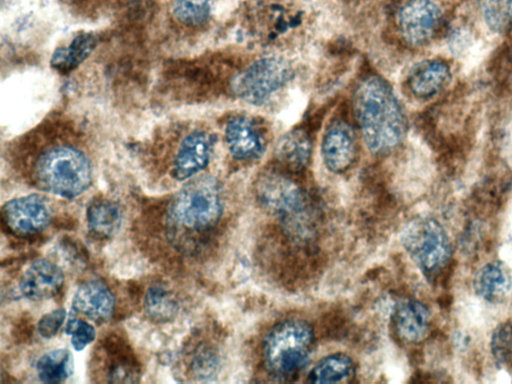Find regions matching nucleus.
I'll list each match as a JSON object with an SVG mask.
<instances>
[{"mask_svg": "<svg viewBox=\"0 0 512 384\" xmlns=\"http://www.w3.org/2000/svg\"><path fill=\"white\" fill-rule=\"evenodd\" d=\"M92 133L71 112L56 110L16 136L8 154L39 190L73 199L93 181Z\"/></svg>", "mask_w": 512, "mask_h": 384, "instance_id": "obj_1", "label": "nucleus"}, {"mask_svg": "<svg viewBox=\"0 0 512 384\" xmlns=\"http://www.w3.org/2000/svg\"><path fill=\"white\" fill-rule=\"evenodd\" d=\"M355 117L367 149L384 155L396 149L407 132L403 106L392 86L378 75H369L353 95Z\"/></svg>", "mask_w": 512, "mask_h": 384, "instance_id": "obj_2", "label": "nucleus"}, {"mask_svg": "<svg viewBox=\"0 0 512 384\" xmlns=\"http://www.w3.org/2000/svg\"><path fill=\"white\" fill-rule=\"evenodd\" d=\"M216 143L215 135L203 124L180 119L159 125L147 140V149L167 159L171 178L188 181L209 164Z\"/></svg>", "mask_w": 512, "mask_h": 384, "instance_id": "obj_3", "label": "nucleus"}, {"mask_svg": "<svg viewBox=\"0 0 512 384\" xmlns=\"http://www.w3.org/2000/svg\"><path fill=\"white\" fill-rule=\"evenodd\" d=\"M224 208L220 183L210 175L188 180L169 200L167 226L179 236L198 235L219 222Z\"/></svg>", "mask_w": 512, "mask_h": 384, "instance_id": "obj_4", "label": "nucleus"}, {"mask_svg": "<svg viewBox=\"0 0 512 384\" xmlns=\"http://www.w3.org/2000/svg\"><path fill=\"white\" fill-rule=\"evenodd\" d=\"M314 346L312 326L300 318L276 323L262 342V361L267 373L285 380L306 366Z\"/></svg>", "mask_w": 512, "mask_h": 384, "instance_id": "obj_5", "label": "nucleus"}, {"mask_svg": "<svg viewBox=\"0 0 512 384\" xmlns=\"http://www.w3.org/2000/svg\"><path fill=\"white\" fill-rule=\"evenodd\" d=\"M400 240L412 261L427 277L442 271L451 258V243L442 225L434 218L418 216L408 221Z\"/></svg>", "mask_w": 512, "mask_h": 384, "instance_id": "obj_6", "label": "nucleus"}, {"mask_svg": "<svg viewBox=\"0 0 512 384\" xmlns=\"http://www.w3.org/2000/svg\"><path fill=\"white\" fill-rule=\"evenodd\" d=\"M293 68L280 56L261 57L236 72L230 81L232 96L250 105L268 102L292 79Z\"/></svg>", "mask_w": 512, "mask_h": 384, "instance_id": "obj_7", "label": "nucleus"}, {"mask_svg": "<svg viewBox=\"0 0 512 384\" xmlns=\"http://www.w3.org/2000/svg\"><path fill=\"white\" fill-rule=\"evenodd\" d=\"M260 204L285 222L297 224L307 213L306 195L291 177L279 171L261 173L255 182Z\"/></svg>", "mask_w": 512, "mask_h": 384, "instance_id": "obj_8", "label": "nucleus"}, {"mask_svg": "<svg viewBox=\"0 0 512 384\" xmlns=\"http://www.w3.org/2000/svg\"><path fill=\"white\" fill-rule=\"evenodd\" d=\"M2 222L12 234L31 237L42 232L50 223L52 211L46 197L29 194L4 203Z\"/></svg>", "mask_w": 512, "mask_h": 384, "instance_id": "obj_9", "label": "nucleus"}, {"mask_svg": "<svg viewBox=\"0 0 512 384\" xmlns=\"http://www.w3.org/2000/svg\"><path fill=\"white\" fill-rule=\"evenodd\" d=\"M441 18L442 12L434 0H407L398 12V30L407 44L421 46L435 35Z\"/></svg>", "mask_w": 512, "mask_h": 384, "instance_id": "obj_10", "label": "nucleus"}, {"mask_svg": "<svg viewBox=\"0 0 512 384\" xmlns=\"http://www.w3.org/2000/svg\"><path fill=\"white\" fill-rule=\"evenodd\" d=\"M223 137L228 152L237 161L258 160L266 149V137L262 129L248 116L230 117L224 124Z\"/></svg>", "mask_w": 512, "mask_h": 384, "instance_id": "obj_11", "label": "nucleus"}, {"mask_svg": "<svg viewBox=\"0 0 512 384\" xmlns=\"http://www.w3.org/2000/svg\"><path fill=\"white\" fill-rule=\"evenodd\" d=\"M357 139L352 125L344 119L333 120L325 129L321 142V156L332 173L346 172L355 162Z\"/></svg>", "mask_w": 512, "mask_h": 384, "instance_id": "obj_12", "label": "nucleus"}, {"mask_svg": "<svg viewBox=\"0 0 512 384\" xmlns=\"http://www.w3.org/2000/svg\"><path fill=\"white\" fill-rule=\"evenodd\" d=\"M63 283V272L56 264L46 259H37L23 273L19 290L25 298L41 301L57 295Z\"/></svg>", "mask_w": 512, "mask_h": 384, "instance_id": "obj_13", "label": "nucleus"}, {"mask_svg": "<svg viewBox=\"0 0 512 384\" xmlns=\"http://www.w3.org/2000/svg\"><path fill=\"white\" fill-rule=\"evenodd\" d=\"M72 308L94 322H105L114 312L115 297L104 282L88 280L76 289Z\"/></svg>", "mask_w": 512, "mask_h": 384, "instance_id": "obj_14", "label": "nucleus"}, {"mask_svg": "<svg viewBox=\"0 0 512 384\" xmlns=\"http://www.w3.org/2000/svg\"><path fill=\"white\" fill-rule=\"evenodd\" d=\"M451 70L440 59L423 60L408 72L406 84L410 93L418 99L436 96L449 82Z\"/></svg>", "mask_w": 512, "mask_h": 384, "instance_id": "obj_15", "label": "nucleus"}, {"mask_svg": "<svg viewBox=\"0 0 512 384\" xmlns=\"http://www.w3.org/2000/svg\"><path fill=\"white\" fill-rule=\"evenodd\" d=\"M392 321L395 332L402 341L418 343L429 332L430 314L420 301L403 299L395 305Z\"/></svg>", "mask_w": 512, "mask_h": 384, "instance_id": "obj_16", "label": "nucleus"}, {"mask_svg": "<svg viewBox=\"0 0 512 384\" xmlns=\"http://www.w3.org/2000/svg\"><path fill=\"white\" fill-rule=\"evenodd\" d=\"M104 355L105 378L108 382L133 383L140 377V367L129 346L112 340L101 348Z\"/></svg>", "mask_w": 512, "mask_h": 384, "instance_id": "obj_17", "label": "nucleus"}, {"mask_svg": "<svg viewBox=\"0 0 512 384\" xmlns=\"http://www.w3.org/2000/svg\"><path fill=\"white\" fill-rule=\"evenodd\" d=\"M275 158L290 172L305 169L312 156V141L302 129H293L280 137L275 146Z\"/></svg>", "mask_w": 512, "mask_h": 384, "instance_id": "obj_18", "label": "nucleus"}, {"mask_svg": "<svg viewBox=\"0 0 512 384\" xmlns=\"http://www.w3.org/2000/svg\"><path fill=\"white\" fill-rule=\"evenodd\" d=\"M89 231L99 239H109L120 230L123 215L120 206L109 199H95L86 211Z\"/></svg>", "mask_w": 512, "mask_h": 384, "instance_id": "obj_19", "label": "nucleus"}, {"mask_svg": "<svg viewBox=\"0 0 512 384\" xmlns=\"http://www.w3.org/2000/svg\"><path fill=\"white\" fill-rule=\"evenodd\" d=\"M213 2L214 0H170L171 19L180 32H195L208 23Z\"/></svg>", "mask_w": 512, "mask_h": 384, "instance_id": "obj_20", "label": "nucleus"}, {"mask_svg": "<svg viewBox=\"0 0 512 384\" xmlns=\"http://www.w3.org/2000/svg\"><path fill=\"white\" fill-rule=\"evenodd\" d=\"M356 375L354 360L347 354L336 352L320 359L307 375L310 383H346Z\"/></svg>", "mask_w": 512, "mask_h": 384, "instance_id": "obj_21", "label": "nucleus"}, {"mask_svg": "<svg viewBox=\"0 0 512 384\" xmlns=\"http://www.w3.org/2000/svg\"><path fill=\"white\" fill-rule=\"evenodd\" d=\"M475 292L487 301H498L511 289V277L506 268L498 262L481 267L474 277Z\"/></svg>", "mask_w": 512, "mask_h": 384, "instance_id": "obj_22", "label": "nucleus"}, {"mask_svg": "<svg viewBox=\"0 0 512 384\" xmlns=\"http://www.w3.org/2000/svg\"><path fill=\"white\" fill-rule=\"evenodd\" d=\"M179 305L173 291L164 284L152 285L144 297V310L155 321L166 322L175 317Z\"/></svg>", "mask_w": 512, "mask_h": 384, "instance_id": "obj_23", "label": "nucleus"}, {"mask_svg": "<svg viewBox=\"0 0 512 384\" xmlns=\"http://www.w3.org/2000/svg\"><path fill=\"white\" fill-rule=\"evenodd\" d=\"M36 372L40 381L60 383L72 372V356L66 349H57L42 355L36 363Z\"/></svg>", "mask_w": 512, "mask_h": 384, "instance_id": "obj_24", "label": "nucleus"}, {"mask_svg": "<svg viewBox=\"0 0 512 384\" xmlns=\"http://www.w3.org/2000/svg\"><path fill=\"white\" fill-rule=\"evenodd\" d=\"M486 25L494 32L512 29V0H477Z\"/></svg>", "mask_w": 512, "mask_h": 384, "instance_id": "obj_25", "label": "nucleus"}, {"mask_svg": "<svg viewBox=\"0 0 512 384\" xmlns=\"http://www.w3.org/2000/svg\"><path fill=\"white\" fill-rule=\"evenodd\" d=\"M94 40L91 34L76 37L69 47L57 51L53 57V65L62 70L78 65L93 49Z\"/></svg>", "mask_w": 512, "mask_h": 384, "instance_id": "obj_26", "label": "nucleus"}, {"mask_svg": "<svg viewBox=\"0 0 512 384\" xmlns=\"http://www.w3.org/2000/svg\"><path fill=\"white\" fill-rule=\"evenodd\" d=\"M491 351L500 366L512 365V322L499 325L491 338Z\"/></svg>", "mask_w": 512, "mask_h": 384, "instance_id": "obj_27", "label": "nucleus"}, {"mask_svg": "<svg viewBox=\"0 0 512 384\" xmlns=\"http://www.w3.org/2000/svg\"><path fill=\"white\" fill-rule=\"evenodd\" d=\"M66 334L71 336V343L75 350L81 351L95 339L94 327L77 318H70L65 327Z\"/></svg>", "mask_w": 512, "mask_h": 384, "instance_id": "obj_28", "label": "nucleus"}, {"mask_svg": "<svg viewBox=\"0 0 512 384\" xmlns=\"http://www.w3.org/2000/svg\"><path fill=\"white\" fill-rule=\"evenodd\" d=\"M209 352V351H208ZM207 350L201 347L194 349V352L185 353L184 363L193 377H207L212 369V354H208Z\"/></svg>", "mask_w": 512, "mask_h": 384, "instance_id": "obj_29", "label": "nucleus"}, {"mask_svg": "<svg viewBox=\"0 0 512 384\" xmlns=\"http://www.w3.org/2000/svg\"><path fill=\"white\" fill-rule=\"evenodd\" d=\"M66 317V311L64 308L55 309L49 313L43 315L37 325L38 332L43 338L54 337Z\"/></svg>", "mask_w": 512, "mask_h": 384, "instance_id": "obj_30", "label": "nucleus"}]
</instances>
